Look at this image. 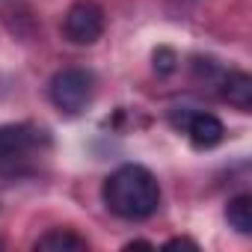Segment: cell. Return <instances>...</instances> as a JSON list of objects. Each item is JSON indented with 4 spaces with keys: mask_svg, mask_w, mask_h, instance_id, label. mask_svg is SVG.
<instances>
[{
    "mask_svg": "<svg viewBox=\"0 0 252 252\" xmlns=\"http://www.w3.org/2000/svg\"><path fill=\"white\" fill-rule=\"evenodd\" d=\"M225 220L237 234H252V196H234L225 208Z\"/></svg>",
    "mask_w": 252,
    "mask_h": 252,
    "instance_id": "obj_8",
    "label": "cell"
},
{
    "mask_svg": "<svg viewBox=\"0 0 252 252\" xmlns=\"http://www.w3.org/2000/svg\"><path fill=\"white\" fill-rule=\"evenodd\" d=\"M220 86H222V98H225L231 107H237V110H243V113L252 110V77H249L246 71L220 74Z\"/></svg>",
    "mask_w": 252,
    "mask_h": 252,
    "instance_id": "obj_6",
    "label": "cell"
},
{
    "mask_svg": "<svg viewBox=\"0 0 252 252\" xmlns=\"http://www.w3.org/2000/svg\"><path fill=\"white\" fill-rule=\"evenodd\" d=\"M101 196L110 214L122 220H146L160 205V184L146 166L125 163L104 178Z\"/></svg>",
    "mask_w": 252,
    "mask_h": 252,
    "instance_id": "obj_1",
    "label": "cell"
},
{
    "mask_svg": "<svg viewBox=\"0 0 252 252\" xmlns=\"http://www.w3.org/2000/svg\"><path fill=\"white\" fill-rule=\"evenodd\" d=\"M63 33L71 45H95L104 33V9L95 0H77L63 18Z\"/></svg>",
    "mask_w": 252,
    "mask_h": 252,
    "instance_id": "obj_3",
    "label": "cell"
},
{
    "mask_svg": "<svg viewBox=\"0 0 252 252\" xmlns=\"http://www.w3.org/2000/svg\"><path fill=\"white\" fill-rule=\"evenodd\" d=\"M39 140V131L30 125H0V163L24 158Z\"/></svg>",
    "mask_w": 252,
    "mask_h": 252,
    "instance_id": "obj_5",
    "label": "cell"
},
{
    "mask_svg": "<svg viewBox=\"0 0 252 252\" xmlns=\"http://www.w3.org/2000/svg\"><path fill=\"white\" fill-rule=\"evenodd\" d=\"M36 249H42V252H86L89 243L83 237H77L74 231L54 228V231H48L36 240Z\"/></svg>",
    "mask_w": 252,
    "mask_h": 252,
    "instance_id": "obj_7",
    "label": "cell"
},
{
    "mask_svg": "<svg viewBox=\"0 0 252 252\" xmlns=\"http://www.w3.org/2000/svg\"><path fill=\"white\" fill-rule=\"evenodd\" d=\"M175 65H178V57H175L172 48H158L155 51V71L158 74H172Z\"/></svg>",
    "mask_w": 252,
    "mask_h": 252,
    "instance_id": "obj_9",
    "label": "cell"
},
{
    "mask_svg": "<svg viewBox=\"0 0 252 252\" xmlns=\"http://www.w3.org/2000/svg\"><path fill=\"white\" fill-rule=\"evenodd\" d=\"M175 246H190V249H196V243H193V240H187V237H175V240H169V243H166V249H175Z\"/></svg>",
    "mask_w": 252,
    "mask_h": 252,
    "instance_id": "obj_10",
    "label": "cell"
},
{
    "mask_svg": "<svg viewBox=\"0 0 252 252\" xmlns=\"http://www.w3.org/2000/svg\"><path fill=\"white\" fill-rule=\"evenodd\" d=\"M172 125L190 137V143L196 149H214L225 137V125L214 113H202V110H190V107H178L172 113Z\"/></svg>",
    "mask_w": 252,
    "mask_h": 252,
    "instance_id": "obj_4",
    "label": "cell"
},
{
    "mask_svg": "<svg viewBox=\"0 0 252 252\" xmlns=\"http://www.w3.org/2000/svg\"><path fill=\"white\" fill-rule=\"evenodd\" d=\"M95 98V74L86 68H63L51 80V101L60 113L77 116Z\"/></svg>",
    "mask_w": 252,
    "mask_h": 252,
    "instance_id": "obj_2",
    "label": "cell"
}]
</instances>
